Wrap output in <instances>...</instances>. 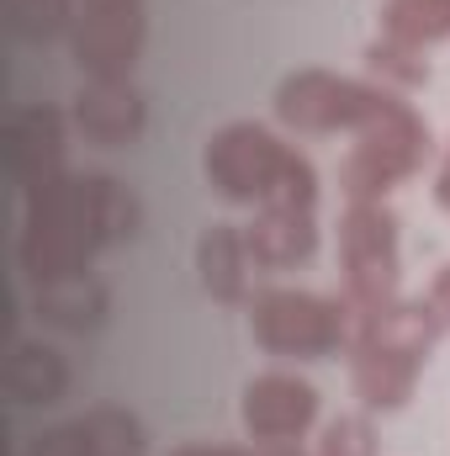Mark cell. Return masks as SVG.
Masks as SVG:
<instances>
[{"label":"cell","mask_w":450,"mask_h":456,"mask_svg":"<svg viewBox=\"0 0 450 456\" xmlns=\"http://www.w3.org/2000/svg\"><path fill=\"white\" fill-rule=\"evenodd\" d=\"M360 143L350 149L344 170H339V186L350 202H382L398 181H408L424 154H430V127L419 122V112L408 102H398L382 122H371L366 133H355Z\"/></svg>","instance_id":"7"},{"label":"cell","mask_w":450,"mask_h":456,"mask_svg":"<svg viewBox=\"0 0 450 456\" xmlns=\"http://www.w3.org/2000/svg\"><path fill=\"white\" fill-rule=\"evenodd\" d=\"M197 271H202V287L218 303H238L249 292V271H254V255H249L244 228H233V224L207 228L202 244H197Z\"/></svg>","instance_id":"13"},{"label":"cell","mask_w":450,"mask_h":456,"mask_svg":"<svg viewBox=\"0 0 450 456\" xmlns=\"http://www.w3.org/2000/svg\"><path fill=\"white\" fill-rule=\"evenodd\" d=\"M430 303H435V314H440V324L450 330V265L435 276V287H430Z\"/></svg>","instance_id":"20"},{"label":"cell","mask_w":450,"mask_h":456,"mask_svg":"<svg viewBox=\"0 0 450 456\" xmlns=\"http://www.w3.org/2000/svg\"><path fill=\"white\" fill-rule=\"evenodd\" d=\"M238 419H244V436L265 452L297 446L318 419V387L302 382L297 371H265L244 387Z\"/></svg>","instance_id":"9"},{"label":"cell","mask_w":450,"mask_h":456,"mask_svg":"<svg viewBox=\"0 0 450 456\" xmlns=\"http://www.w3.org/2000/svg\"><path fill=\"white\" fill-rule=\"evenodd\" d=\"M244 239L254 265L286 271L318 249V224H313V208H254V224L244 228Z\"/></svg>","instance_id":"12"},{"label":"cell","mask_w":450,"mask_h":456,"mask_svg":"<svg viewBox=\"0 0 450 456\" xmlns=\"http://www.w3.org/2000/svg\"><path fill=\"white\" fill-rule=\"evenodd\" d=\"M435 202L450 213V149H446V165H440V175H435Z\"/></svg>","instance_id":"21"},{"label":"cell","mask_w":450,"mask_h":456,"mask_svg":"<svg viewBox=\"0 0 450 456\" xmlns=\"http://www.w3.org/2000/svg\"><path fill=\"white\" fill-rule=\"evenodd\" d=\"M11 393H16L21 403H59V398L69 393V366H64V355L48 350V345L21 340L16 355H11Z\"/></svg>","instance_id":"15"},{"label":"cell","mask_w":450,"mask_h":456,"mask_svg":"<svg viewBox=\"0 0 450 456\" xmlns=\"http://www.w3.org/2000/svg\"><path fill=\"white\" fill-rule=\"evenodd\" d=\"M175 456H297L292 446H281V452H265V446H254V452H238V446H181Z\"/></svg>","instance_id":"19"},{"label":"cell","mask_w":450,"mask_h":456,"mask_svg":"<svg viewBox=\"0 0 450 456\" xmlns=\"http://www.w3.org/2000/svg\"><path fill=\"white\" fill-rule=\"evenodd\" d=\"M318 456H376V446H371V425L355 419V414L334 419V425L324 430V441H318Z\"/></svg>","instance_id":"18"},{"label":"cell","mask_w":450,"mask_h":456,"mask_svg":"<svg viewBox=\"0 0 450 456\" xmlns=\"http://www.w3.org/2000/svg\"><path fill=\"white\" fill-rule=\"evenodd\" d=\"M96 249H107V239H101V224H96L91 181L85 175L64 170L59 181L21 191V239H16V255H21V271L37 287L85 276V265H91Z\"/></svg>","instance_id":"2"},{"label":"cell","mask_w":450,"mask_h":456,"mask_svg":"<svg viewBox=\"0 0 450 456\" xmlns=\"http://www.w3.org/2000/svg\"><path fill=\"white\" fill-rule=\"evenodd\" d=\"M435 303H387L366 319H355V393L366 409H398L408 403L430 345L440 340Z\"/></svg>","instance_id":"3"},{"label":"cell","mask_w":450,"mask_h":456,"mask_svg":"<svg viewBox=\"0 0 450 456\" xmlns=\"http://www.w3.org/2000/svg\"><path fill=\"white\" fill-rule=\"evenodd\" d=\"M339 265H344V303L355 308V319H366L398 297V218L382 202L344 208Z\"/></svg>","instance_id":"6"},{"label":"cell","mask_w":450,"mask_h":456,"mask_svg":"<svg viewBox=\"0 0 450 456\" xmlns=\"http://www.w3.org/2000/svg\"><path fill=\"white\" fill-rule=\"evenodd\" d=\"M107 308H112V297L91 276H69V281L37 287V314L48 324H59V330H96V324H107Z\"/></svg>","instance_id":"14"},{"label":"cell","mask_w":450,"mask_h":456,"mask_svg":"<svg viewBox=\"0 0 450 456\" xmlns=\"http://www.w3.org/2000/svg\"><path fill=\"white\" fill-rule=\"evenodd\" d=\"M5 165L16 191L48 186L64 175V117L53 107H21L5 127Z\"/></svg>","instance_id":"10"},{"label":"cell","mask_w":450,"mask_h":456,"mask_svg":"<svg viewBox=\"0 0 450 456\" xmlns=\"http://www.w3.org/2000/svg\"><path fill=\"white\" fill-rule=\"evenodd\" d=\"M207 181L228 202L249 208H313L318 202V175L297 154V143L276 138L260 122H228L207 143Z\"/></svg>","instance_id":"1"},{"label":"cell","mask_w":450,"mask_h":456,"mask_svg":"<svg viewBox=\"0 0 450 456\" xmlns=\"http://www.w3.org/2000/svg\"><path fill=\"white\" fill-rule=\"evenodd\" d=\"M69 43L91 80H127L143 48V0H75Z\"/></svg>","instance_id":"8"},{"label":"cell","mask_w":450,"mask_h":456,"mask_svg":"<svg viewBox=\"0 0 450 456\" xmlns=\"http://www.w3.org/2000/svg\"><path fill=\"white\" fill-rule=\"evenodd\" d=\"M382 37L403 48H430L450 37V0H387L382 5Z\"/></svg>","instance_id":"16"},{"label":"cell","mask_w":450,"mask_h":456,"mask_svg":"<svg viewBox=\"0 0 450 456\" xmlns=\"http://www.w3.org/2000/svg\"><path fill=\"white\" fill-rule=\"evenodd\" d=\"M366 59H371V69L376 75H387L392 86H424L430 80V59L419 53V48H403V43H387V37H376L371 48H366Z\"/></svg>","instance_id":"17"},{"label":"cell","mask_w":450,"mask_h":456,"mask_svg":"<svg viewBox=\"0 0 450 456\" xmlns=\"http://www.w3.org/2000/svg\"><path fill=\"white\" fill-rule=\"evenodd\" d=\"M398 107V96H387L382 86L366 80H339L329 69H297L281 80L276 91V117L297 133H366L371 122Z\"/></svg>","instance_id":"5"},{"label":"cell","mask_w":450,"mask_h":456,"mask_svg":"<svg viewBox=\"0 0 450 456\" xmlns=\"http://www.w3.org/2000/svg\"><path fill=\"white\" fill-rule=\"evenodd\" d=\"M143 96L133 91V80H85V91L75 96V127L101 143V149H127L143 133Z\"/></svg>","instance_id":"11"},{"label":"cell","mask_w":450,"mask_h":456,"mask_svg":"<svg viewBox=\"0 0 450 456\" xmlns=\"http://www.w3.org/2000/svg\"><path fill=\"white\" fill-rule=\"evenodd\" d=\"M350 319H355V308H350L344 297L292 292V287H276V292L254 297V308H249L254 340L265 345L270 355H297V361L334 355L339 345L355 335Z\"/></svg>","instance_id":"4"}]
</instances>
